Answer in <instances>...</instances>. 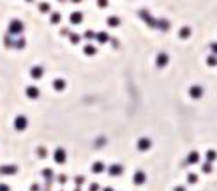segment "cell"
Returning a JSON list of instances; mask_svg holds the SVG:
<instances>
[{"label": "cell", "mask_w": 217, "mask_h": 191, "mask_svg": "<svg viewBox=\"0 0 217 191\" xmlns=\"http://www.w3.org/2000/svg\"><path fill=\"white\" fill-rule=\"evenodd\" d=\"M136 182H143V173H136Z\"/></svg>", "instance_id": "1"}, {"label": "cell", "mask_w": 217, "mask_h": 191, "mask_svg": "<svg viewBox=\"0 0 217 191\" xmlns=\"http://www.w3.org/2000/svg\"><path fill=\"white\" fill-rule=\"evenodd\" d=\"M0 191H9V188L7 186H0Z\"/></svg>", "instance_id": "2"}]
</instances>
